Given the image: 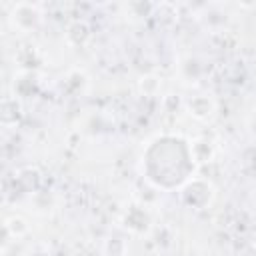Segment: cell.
I'll return each mask as SVG.
<instances>
[{"label": "cell", "mask_w": 256, "mask_h": 256, "mask_svg": "<svg viewBox=\"0 0 256 256\" xmlns=\"http://www.w3.org/2000/svg\"><path fill=\"white\" fill-rule=\"evenodd\" d=\"M38 18H40L38 8L32 6V4H26V2L16 4L14 10H12V20H14V24H16L18 28H22V30H28V28L36 26V24H38Z\"/></svg>", "instance_id": "1"}, {"label": "cell", "mask_w": 256, "mask_h": 256, "mask_svg": "<svg viewBox=\"0 0 256 256\" xmlns=\"http://www.w3.org/2000/svg\"><path fill=\"white\" fill-rule=\"evenodd\" d=\"M188 108H190V112L196 116V118H208L210 114H212V108H214V104H212V100H208L206 96H198V98H194L190 104H188Z\"/></svg>", "instance_id": "2"}, {"label": "cell", "mask_w": 256, "mask_h": 256, "mask_svg": "<svg viewBox=\"0 0 256 256\" xmlns=\"http://www.w3.org/2000/svg\"><path fill=\"white\" fill-rule=\"evenodd\" d=\"M88 36H90V28H88L86 22L76 20V22L68 28V38H70L74 44H82V42H86Z\"/></svg>", "instance_id": "3"}, {"label": "cell", "mask_w": 256, "mask_h": 256, "mask_svg": "<svg viewBox=\"0 0 256 256\" xmlns=\"http://www.w3.org/2000/svg\"><path fill=\"white\" fill-rule=\"evenodd\" d=\"M4 228H6L8 232H12L14 236H20V234H24V232L28 230L26 222H24L22 218H18V216H12V218H8V220H6V224H4Z\"/></svg>", "instance_id": "4"}]
</instances>
